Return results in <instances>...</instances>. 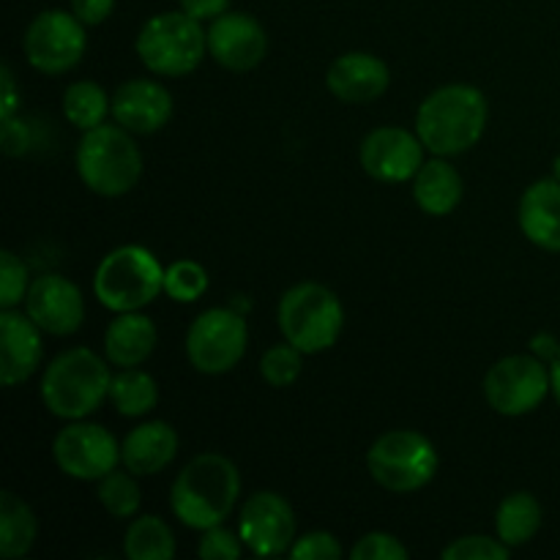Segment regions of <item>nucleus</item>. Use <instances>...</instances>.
I'll return each mask as SVG.
<instances>
[{
	"mask_svg": "<svg viewBox=\"0 0 560 560\" xmlns=\"http://www.w3.org/2000/svg\"><path fill=\"white\" fill-rule=\"evenodd\" d=\"M490 120L487 96L476 85H441L419 104L416 135L432 156H463L479 145Z\"/></svg>",
	"mask_w": 560,
	"mask_h": 560,
	"instance_id": "nucleus-1",
	"label": "nucleus"
},
{
	"mask_svg": "<svg viewBox=\"0 0 560 560\" xmlns=\"http://www.w3.org/2000/svg\"><path fill=\"white\" fill-rule=\"evenodd\" d=\"M241 498V474L230 457L219 452L197 454L184 465L170 490V509L180 525L208 530L235 512Z\"/></svg>",
	"mask_w": 560,
	"mask_h": 560,
	"instance_id": "nucleus-2",
	"label": "nucleus"
},
{
	"mask_svg": "<svg viewBox=\"0 0 560 560\" xmlns=\"http://www.w3.org/2000/svg\"><path fill=\"white\" fill-rule=\"evenodd\" d=\"M109 361L88 348H71L55 355L42 375V402L55 419L80 421L96 413L109 397Z\"/></svg>",
	"mask_w": 560,
	"mask_h": 560,
	"instance_id": "nucleus-3",
	"label": "nucleus"
},
{
	"mask_svg": "<svg viewBox=\"0 0 560 560\" xmlns=\"http://www.w3.org/2000/svg\"><path fill=\"white\" fill-rule=\"evenodd\" d=\"M74 164L85 189L107 200L129 195L142 178V153L135 135L118 124L82 131Z\"/></svg>",
	"mask_w": 560,
	"mask_h": 560,
	"instance_id": "nucleus-4",
	"label": "nucleus"
},
{
	"mask_svg": "<svg viewBox=\"0 0 560 560\" xmlns=\"http://www.w3.org/2000/svg\"><path fill=\"white\" fill-rule=\"evenodd\" d=\"M277 323L290 345L304 355H317L331 350L342 337L345 306L326 284L299 282L279 299Z\"/></svg>",
	"mask_w": 560,
	"mask_h": 560,
	"instance_id": "nucleus-5",
	"label": "nucleus"
},
{
	"mask_svg": "<svg viewBox=\"0 0 560 560\" xmlns=\"http://www.w3.org/2000/svg\"><path fill=\"white\" fill-rule=\"evenodd\" d=\"M159 293H164V268L148 246H118L102 257L93 273V295L115 315L145 310Z\"/></svg>",
	"mask_w": 560,
	"mask_h": 560,
	"instance_id": "nucleus-6",
	"label": "nucleus"
},
{
	"mask_svg": "<svg viewBox=\"0 0 560 560\" xmlns=\"http://www.w3.org/2000/svg\"><path fill=\"white\" fill-rule=\"evenodd\" d=\"M135 52L156 77H186L206 58L208 33L186 11H162L140 27Z\"/></svg>",
	"mask_w": 560,
	"mask_h": 560,
	"instance_id": "nucleus-7",
	"label": "nucleus"
},
{
	"mask_svg": "<svg viewBox=\"0 0 560 560\" xmlns=\"http://www.w3.org/2000/svg\"><path fill=\"white\" fill-rule=\"evenodd\" d=\"M435 443L416 430H392L377 438L366 452V470L377 487L408 495V492L424 490L438 474Z\"/></svg>",
	"mask_w": 560,
	"mask_h": 560,
	"instance_id": "nucleus-8",
	"label": "nucleus"
},
{
	"mask_svg": "<svg viewBox=\"0 0 560 560\" xmlns=\"http://www.w3.org/2000/svg\"><path fill=\"white\" fill-rule=\"evenodd\" d=\"M485 399L498 416L520 419L541 408L547 394H552L550 364L534 353H514L495 361L485 375Z\"/></svg>",
	"mask_w": 560,
	"mask_h": 560,
	"instance_id": "nucleus-9",
	"label": "nucleus"
},
{
	"mask_svg": "<svg viewBox=\"0 0 560 560\" xmlns=\"http://www.w3.org/2000/svg\"><path fill=\"white\" fill-rule=\"evenodd\" d=\"M249 328L230 306H213L197 315L186 331V359L202 375H224L246 355Z\"/></svg>",
	"mask_w": 560,
	"mask_h": 560,
	"instance_id": "nucleus-10",
	"label": "nucleus"
},
{
	"mask_svg": "<svg viewBox=\"0 0 560 560\" xmlns=\"http://www.w3.org/2000/svg\"><path fill=\"white\" fill-rule=\"evenodd\" d=\"M85 27L88 25L77 20L74 11H42V14L33 16V22L25 31V38H22L25 60L33 69L49 77L77 69L88 49Z\"/></svg>",
	"mask_w": 560,
	"mask_h": 560,
	"instance_id": "nucleus-11",
	"label": "nucleus"
},
{
	"mask_svg": "<svg viewBox=\"0 0 560 560\" xmlns=\"http://www.w3.org/2000/svg\"><path fill=\"white\" fill-rule=\"evenodd\" d=\"M60 474L77 481H98L120 465V443L109 430L91 421H69L52 441Z\"/></svg>",
	"mask_w": 560,
	"mask_h": 560,
	"instance_id": "nucleus-12",
	"label": "nucleus"
},
{
	"mask_svg": "<svg viewBox=\"0 0 560 560\" xmlns=\"http://www.w3.org/2000/svg\"><path fill=\"white\" fill-rule=\"evenodd\" d=\"M295 512L279 492L262 490L244 501L238 517V536L246 550L257 558L290 552L295 541Z\"/></svg>",
	"mask_w": 560,
	"mask_h": 560,
	"instance_id": "nucleus-13",
	"label": "nucleus"
},
{
	"mask_svg": "<svg viewBox=\"0 0 560 560\" xmlns=\"http://www.w3.org/2000/svg\"><path fill=\"white\" fill-rule=\"evenodd\" d=\"M424 142L402 126H381L361 140V170L377 184H408L424 164Z\"/></svg>",
	"mask_w": 560,
	"mask_h": 560,
	"instance_id": "nucleus-14",
	"label": "nucleus"
},
{
	"mask_svg": "<svg viewBox=\"0 0 560 560\" xmlns=\"http://www.w3.org/2000/svg\"><path fill=\"white\" fill-rule=\"evenodd\" d=\"M22 310L49 337H71L85 320L82 290L60 273H42L33 279Z\"/></svg>",
	"mask_w": 560,
	"mask_h": 560,
	"instance_id": "nucleus-15",
	"label": "nucleus"
},
{
	"mask_svg": "<svg viewBox=\"0 0 560 560\" xmlns=\"http://www.w3.org/2000/svg\"><path fill=\"white\" fill-rule=\"evenodd\" d=\"M208 55L228 71L257 69L268 52L266 27L246 11H224L208 25Z\"/></svg>",
	"mask_w": 560,
	"mask_h": 560,
	"instance_id": "nucleus-16",
	"label": "nucleus"
},
{
	"mask_svg": "<svg viewBox=\"0 0 560 560\" xmlns=\"http://www.w3.org/2000/svg\"><path fill=\"white\" fill-rule=\"evenodd\" d=\"M42 328L25 310H0V383L22 386L38 372L44 359Z\"/></svg>",
	"mask_w": 560,
	"mask_h": 560,
	"instance_id": "nucleus-17",
	"label": "nucleus"
},
{
	"mask_svg": "<svg viewBox=\"0 0 560 560\" xmlns=\"http://www.w3.org/2000/svg\"><path fill=\"white\" fill-rule=\"evenodd\" d=\"M173 93L162 82L145 77L124 82L113 93V120L131 135L148 137L162 131L173 118Z\"/></svg>",
	"mask_w": 560,
	"mask_h": 560,
	"instance_id": "nucleus-18",
	"label": "nucleus"
},
{
	"mask_svg": "<svg viewBox=\"0 0 560 560\" xmlns=\"http://www.w3.org/2000/svg\"><path fill=\"white\" fill-rule=\"evenodd\" d=\"M392 85V69L372 52H345L326 71V88L345 104L377 102Z\"/></svg>",
	"mask_w": 560,
	"mask_h": 560,
	"instance_id": "nucleus-19",
	"label": "nucleus"
},
{
	"mask_svg": "<svg viewBox=\"0 0 560 560\" xmlns=\"http://www.w3.org/2000/svg\"><path fill=\"white\" fill-rule=\"evenodd\" d=\"M517 222L530 244L560 255V180L556 175L536 180L523 191Z\"/></svg>",
	"mask_w": 560,
	"mask_h": 560,
	"instance_id": "nucleus-20",
	"label": "nucleus"
},
{
	"mask_svg": "<svg viewBox=\"0 0 560 560\" xmlns=\"http://www.w3.org/2000/svg\"><path fill=\"white\" fill-rule=\"evenodd\" d=\"M178 432L167 421H145L120 443V465L135 476H156L170 468L178 454Z\"/></svg>",
	"mask_w": 560,
	"mask_h": 560,
	"instance_id": "nucleus-21",
	"label": "nucleus"
},
{
	"mask_svg": "<svg viewBox=\"0 0 560 560\" xmlns=\"http://www.w3.org/2000/svg\"><path fill=\"white\" fill-rule=\"evenodd\" d=\"M159 331L142 312H120L104 331V359L118 370L142 366L153 355Z\"/></svg>",
	"mask_w": 560,
	"mask_h": 560,
	"instance_id": "nucleus-22",
	"label": "nucleus"
},
{
	"mask_svg": "<svg viewBox=\"0 0 560 560\" xmlns=\"http://www.w3.org/2000/svg\"><path fill=\"white\" fill-rule=\"evenodd\" d=\"M463 175L446 156H432L413 178V200L427 217H448L463 202Z\"/></svg>",
	"mask_w": 560,
	"mask_h": 560,
	"instance_id": "nucleus-23",
	"label": "nucleus"
},
{
	"mask_svg": "<svg viewBox=\"0 0 560 560\" xmlns=\"http://www.w3.org/2000/svg\"><path fill=\"white\" fill-rule=\"evenodd\" d=\"M541 523H545V512H541V503L536 501V495L512 492L509 498H503L495 512V536L509 550H517V547H525L536 539Z\"/></svg>",
	"mask_w": 560,
	"mask_h": 560,
	"instance_id": "nucleus-24",
	"label": "nucleus"
},
{
	"mask_svg": "<svg viewBox=\"0 0 560 560\" xmlns=\"http://www.w3.org/2000/svg\"><path fill=\"white\" fill-rule=\"evenodd\" d=\"M38 536V520L33 509L16 492L0 495V556L5 560L25 558Z\"/></svg>",
	"mask_w": 560,
	"mask_h": 560,
	"instance_id": "nucleus-25",
	"label": "nucleus"
},
{
	"mask_svg": "<svg viewBox=\"0 0 560 560\" xmlns=\"http://www.w3.org/2000/svg\"><path fill=\"white\" fill-rule=\"evenodd\" d=\"M115 410L126 419H140L148 416L159 402V386L153 375H148L140 366L118 370L113 375V388H109Z\"/></svg>",
	"mask_w": 560,
	"mask_h": 560,
	"instance_id": "nucleus-26",
	"label": "nucleus"
},
{
	"mask_svg": "<svg viewBox=\"0 0 560 560\" xmlns=\"http://www.w3.org/2000/svg\"><path fill=\"white\" fill-rule=\"evenodd\" d=\"M124 556L129 560H170L175 556V534L162 517L142 514L126 528Z\"/></svg>",
	"mask_w": 560,
	"mask_h": 560,
	"instance_id": "nucleus-27",
	"label": "nucleus"
},
{
	"mask_svg": "<svg viewBox=\"0 0 560 560\" xmlns=\"http://www.w3.org/2000/svg\"><path fill=\"white\" fill-rule=\"evenodd\" d=\"M63 115L74 129L91 131L113 115V96L93 80L71 82L63 93Z\"/></svg>",
	"mask_w": 560,
	"mask_h": 560,
	"instance_id": "nucleus-28",
	"label": "nucleus"
},
{
	"mask_svg": "<svg viewBox=\"0 0 560 560\" xmlns=\"http://www.w3.org/2000/svg\"><path fill=\"white\" fill-rule=\"evenodd\" d=\"M140 476H135L131 470H118L107 474L104 479H98V503H102L104 512L115 520H131L137 512H140L142 492L140 485H137Z\"/></svg>",
	"mask_w": 560,
	"mask_h": 560,
	"instance_id": "nucleus-29",
	"label": "nucleus"
},
{
	"mask_svg": "<svg viewBox=\"0 0 560 560\" xmlns=\"http://www.w3.org/2000/svg\"><path fill=\"white\" fill-rule=\"evenodd\" d=\"M304 372V353L284 339L262 353L260 375L271 388H290Z\"/></svg>",
	"mask_w": 560,
	"mask_h": 560,
	"instance_id": "nucleus-30",
	"label": "nucleus"
},
{
	"mask_svg": "<svg viewBox=\"0 0 560 560\" xmlns=\"http://www.w3.org/2000/svg\"><path fill=\"white\" fill-rule=\"evenodd\" d=\"M208 284H211L208 271L195 260H178L164 268V293L178 304H195L206 295Z\"/></svg>",
	"mask_w": 560,
	"mask_h": 560,
	"instance_id": "nucleus-31",
	"label": "nucleus"
},
{
	"mask_svg": "<svg viewBox=\"0 0 560 560\" xmlns=\"http://www.w3.org/2000/svg\"><path fill=\"white\" fill-rule=\"evenodd\" d=\"M31 277L27 266L11 249L0 252V310H20L25 304Z\"/></svg>",
	"mask_w": 560,
	"mask_h": 560,
	"instance_id": "nucleus-32",
	"label": "nucleus"
},
{
	"mask_svg": "<svg viewBox=\"0 0 560 560\" xmlns=\"http://www.w3.org/2000/svg\"><path fill=\"white\" fill-rule=\"evenodd\" d=\"M441 556L443 560H506L512 556V550L498 536L470 534L454 539Z\"/></svg>",
	"mask_w": 560,
	"mask_h": 560,
	"instance_id": "nucleus-33",
	"label": "nucleus"
},
{
	"mask_svg": "<svg viewBox=\"0 0 560 560\" xmlns=\"http://www.w3.org/2000/svg\"><path fill=\"white\" fill-rule=\"evenodd\" d=\"M350 558L353 560H408L410 552L402 541L394 534H386V530H372V534H364L350 550Z\"/></svg>",
	"mask_w": 560,
	"mask_h": 560,
	"instance_id": "nucleus-34",
	"label": "nucleus"
},
{
	"mask_svg": "<svg viewBox=\"0 0 560 560\" xmlns=\"http://www.w3.org/2000/svg\"><path fill=\"white\" fill-rule=\"evenodd\" d=\"M288 556L295 560H339L345 550L337 536L328 534V530H310L304 536H295Z\"/></svg>",
	"mask_w": 560,
	"mask_h": 560,
	"instance_id": "nucleus-35",
	"label": "nucleus"
},
{
	"mask_svg": "<svg viewBox=\"0 0 560 560\" xmlns=\"http://www.w3.org/2000/svg\"><path fill=\"white\" fill-rule=\"evenodd\" d=\"M244 541H241L238 534L228 530L224 525H217V528L202 530V539L197 545V556L202 560H235L244 552Z\"/></svg>",
	"mask_w": 560,
	"mask_h": 560,
	"instance_id": "nucleus-36",
	"label": "nucleus"
},
{
	"mask_svg": "<svg viewBox=\"0 0 560 560\" xmlns=\"http://www.w3.org/2000/svg\"><path fill=\"white\" fill-rule=\"evenodd\" d=\"M0 131H3V153L5 156H22V153L31 151L33 137L31 129L22 118H11L5 124H0Z\"/></svg>",
	"mask_w": 560,
	"mask_h": 560,
	"instance_id": "nucleus-37",
	"label": "nucleus"
},
{
	"mask_svg": "<svg viewBox=\"0 0 560 560\" xmlns=\"http://www.w3.org/2000/svg\"><path fill=\"white\" fill-rule=\"evenodd\" d=\"M115 9V0H71V11L77 14V20L88 27H96L102 22L109 20Z\"/></svg>",
	"mask_w": 560,
	"mask_h": 560,
	"instance_id": "nucleus-38",
	"label": "nucleus"
},
{
	"mask_svg": "<svg viewBox=\"0 0 560 560\" xmlns=\"http://www.w3.org/2000/svg\"><path fill=\"white\" fill-rule=\"evenodd\" d=\"M0 85H3V98H0V124H5V120L16 118V109H20V102H22L20 91H16L14 71H11L9 63L0 69Z\"/></svg>",
	"mask_w": 560,
	"mask_h": 560,
	"instance_id": "nucleus-39",
	"label": "nucleus"
},
{
	"mask_svg": "<svg viewBox=\"0 0 560 560\" xmlns=\"http://www.w3.org/2000/svg\"><path fill=\"white\" fill-rule=\"evenodd\" d=\"M178 3L180 11H186V14L200 22L217 20L219 14H224L230 9V0H178Z\"/></svg>",
	"mask_w": 560,
	"mask_h": 560,
	"instance_id": "nucleus-40",
	"label": "nucleus"
},
{
	"mask_svg": "<svg viewBox=\"0 0 560 560\" xmlns=\"http://www.w3.org/2000/svg\"><path fill=\"white\" fill-rule=\"evenodd\" d=\"M530 353H534L536 359L545 361V364H552V361H556V355L560 353L558 339L552 337V334H536L534 342H530Z\"/></svg>",
	"mask_w": 560,
	"mask_h": 560,
	"instance_id": "nucleus-41",
	"label": "nucleus"
},
{
	"mask_svg": "<svg viewBox=\"0 0 560 560\" xmlns=\"http://www.w3.org/2000/svg\"><path fill=\"white\" fill-rule=\"evenodd\" d=\"M550 377H552V397H556V402L560 405V353L550 364Z\"/></svg>",
	"mask_w": 560,
	"mask_h": 560,
	"instance_id": "nucleus-42",
	"label": "nucleus"
},
{
	"mask_svg": "<svg viewBox=\"0 0 560 560\" xmlns=\"http://www.w3.org/2000/svg\"><path fill=\"white\" fill-rule=\"evenodd\" d=\"M552 175L560 180V153L556 156V162H552Z\"/></svg>",
	"mask_w": 560,
	"mask_h": 560,
	"instance_id": "nucleus-43",
	"label": "nucleus"
}]
</instances>
